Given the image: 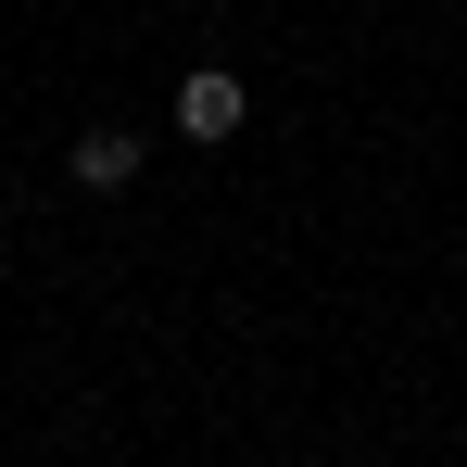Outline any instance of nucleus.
Here are the masks:
<instances>
[{
	"instance_id": "f03ea898",
	"label": "nucleus",
	"mask_w": 467,
	"mask_h": 467,
	"mask_svg": "<svg viewBox=\"0 0 467 467\" xmlns=\"http://www.w3.org/2000/svg\"><path fill=\"white\" fill-rule=\"evenodd\" d=\"M64 177H77V190H127V177H140V140H127V127H88V140H64Z\"/></svg>"
},
{
	"instance_id": "f257e3e1",
	"label": "nucleus",
	"mask_w": 467,
	"mask_h": 467,
	"mask_svg": "<svg viewBox=\"0 0 467 467\" xmlns=\"http://www.w3.org/2000/svg\"><path fill=\"white\" fill-rule=\"evenodd\" d=\"M240 114H253V88H240L228 64H190V77H177V140L215 152V140H240Z\"/></svg>"
}]
</instances>
